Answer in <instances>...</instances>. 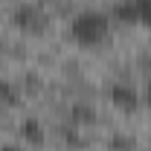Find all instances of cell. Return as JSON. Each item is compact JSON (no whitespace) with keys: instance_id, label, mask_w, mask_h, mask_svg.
Listing matches in <instances>:
<instances>
[{"instance_id":"obj_8","label":"cell","mask_w":151,"mask_h":151,"mask_svg":"<svg viewBox=\"0 0 151 151\" xmlns=\"http://www.w3.org/2000/svg\"><path fill=\"white\" fill-rule=\"evenodd\" d=\"M3 151H20V148H15V145H6V148H3Z\"/></svg>"},{"instance_id":"obj_5","label":"cell","mask_w":151,"mask_h":151,"mask_svg":"<svg viewBox=\"0 0 151 151\" xmlns=\"http://www.w3.org/2000/svg\"><path fill=\"white\" fill-rule=\"evenodd\" d=\"M113 18L119 20V23H125V26H134V23H137L134 0H122V3H116V6H113Z\"/></svg>"},{"instance_id":"obj_3","label":"cell","mask_w":151,"mask_h":151,"mask_svg":"<svg viewBox=\"0 0 151 151\" xmlns=\"http://www.w3.org/2000/svg\"><path fill=\"white\" fill-rule=\"evenodd\" d=\"M108 99H111V105L116 108V111H122V113H134L137 108H139V93L134 90L131 84H122V81H116L111 90H108Z\"/></svg>"},{"instance_id":"obj_2","label":"cell","mask_w":151,"mask_h":151,"mask_svg":"<svg viewBox=\"0 0 151 151\" xmlns=\"http://www.w3.org/2000/svg\"><path fill=\"white\" fill-rule=\"evenodd\" d=\"M12 20H15V26L20 32H26V35H44L47 26H50L47 12L41 6H35V3H20L18 9L12 12Z\"/></svg>"},{"instance_id":"obj_1","label":"cell","mask_w":151,"mask_h":151,"mask_svg":"<svg viewBox=\"0 0 151 151\" xmlns=\"http://www.w3.org/2000/svg\"><path fill=\"white\" fill-rule=\"evenodd\" d=\"M111 32V18L99 9H84L70 20V38L78 47H99Z\"/></svg>"},{"instance_id":"obj_9","label":"cell","mask_w":151,"mask_h":151,"mask_svg":"<svg viewBox=\"0 0 151 151\" xmlns=\"http://www.w3.org/2000/svg\"><path fill=\"white\" fill-rule=\"evenodd\" d=\"M145 96H148V99H151V81H148V93H145Z\"/></svg>"},{"instance_id":"obj_6","label":"cell","mask_w":151,"mask_h":151,"mask_svg":"<svg viewBox=\"0 0 151 151\" xmlns=\"http://www.w3.org/2000/svg\"><path fill=\"white\" fill-rule=\"evenodd\" d=\"M134 9H137V23L151 26V0H134Z\"/></svg>"},{"instance_id":"obj_7","label":"cell","mask_w":151,"mask_h":151,"mask_svg":"<svg viewBox=\"0 0 151 151\" xmlns=\"http://www.w3.org/2000/svg\"><path fill=\"white\" fill-rule=\"evenodd\" d=\"M0 102H6V105H18V93H15V87L6 84V81H0Z\"/></svg>"},{"instance_id":"obj_4","label":"cell","mask_w":151,"mask_h":151,"mask_svg":"<svg viewBox=\"0 0 151 151\" xmlns=\"http://www.w3.org/2000/svg\"><path fill=\"white\" fill-rule=\"evenodd\" d=\"M20 139L23 142H29V145H41L44 142V128H41V122L38 119H23L20 122Z\"/></svg>"}]
</instances>
